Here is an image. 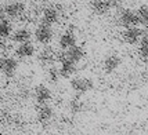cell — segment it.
I'll list each match as a JSON object with an SVG mask.
<instances>
[{
  "mask_svg": "<svg viewBox=\"0 0 148 135\" xmlns=\"http://www.w3.org/2000/svg\"><path fill=\"white\" fill-rule=\"evenodd\" d=\"M61 66H60V69H58V72H60V76L61 77H65V79H68V77L73 76L75 73H76V64L75 62H72L71 59H68V58H65L64 55H62V58H61Z\"/></svg>",
  "mask_w": 148,
  "mask_h": 135,
  "instance_id": "cell-6",
  "label": "cell"
},
{
  "mask_svg": "<svg viewBox=\"0 0 148 135\" xmlns=\"http://www.w3.org/2000/svg\"><path fill=\"white\" fill-rule=\"evenodd\" d=\"M53 116H54V110L50 105H47V103H43V105H40V108L38 110V120L40 123H47L53 119Z\"/></svg>",
  "mask_w": 148,
  "mask_h": 135,
  "instance_id": "cell-15",
  "label": "cell"
},
{
  "mask_svg": "<svg viewBox=\"0 0 148 135\" xmlns=\"http://www.w3.org/2000/svg\"><path fill=\"white\" fill-rule=\"evenodd\" d=\"M140 45H138V54L140 57L144 58V59H148V36H144L140 39Z\"/></svg>",
  "mask_w": 148,
  "mask_h": 135,
  "instance_id": "cell-20",
  "label": "cell"
},
{
  "mask_svg": "<svg viewBox=\"0 0 148 135\" xmlns=\"http://www.w3.org/2000/svg\"><path fill=\"white\" fill-rule=\"evenodd\" d=\"M11 33H13V24L7 18L0 19V37H8L11 36Z\"/></svg>",
  "mask_w": 148,
  "mask_h": 135,
  "instance_id": "cell-18",
  "label": "cell"
},
{
  "mask_svg": "<svg viewBox=\"0 0 148 135\" xmlns=\"http://www.w3.org/2000/svg\"><path fill=\"white\" fill-rule=\"evenodd\" d=\"M1 62H3V58L0 57V68H1Z\"/></svg>",
  "mask_w": 148,
  "mask_h": 135,
  "instance_id": "cell-24",
  "label": "cell"
},
{
  "mask_svg": "<svg viewBox=\"0 0 148 135\" xmlns=\"http://www.w3.org/2000/svg\"><path fill=\"white\" fill-rule=\"evenodd\" d=\"M136 13H137L138 24L143 26H148V6H141Z\"/></svg>",
  "mask_w": 148,
  "mask_h": 135,
  "instance_id": "cell-19",
  "label": "cell"
},
{
  "mask_svg": "<svg viewBox=\"0 0 148 135\" xmlns=\"http://www.w3.org/2000/svg\"><path fill=\"white\" fill-rule=\"evenodd\" d=\"M3 48H4V41H3V39L0 37V51H1Z\"/></svg>",
  "mask_w": 148,
  "mask_h": 135,
  "instance_id": "cell-23",
  "label": "cell"
},
{
  "mask_svg": "<svg viewBox=\"0 0 148 135\" xmlns=\"http://www.w3.org/2000/svg\"><path fill=\"white\" fill-rule=\"evenodd\" d=\"M60 72L56 66H50V69H49V79H50V81L53 83H57L58 79H60Z\"/></svg>",
  "mask_w": 148,
  "mask_h": 135,
  "instance_id": "cell-21",
  "label": "cell"
},
{
  "mask_svg": "<svg viewBox=\"0 0 148 135\" xmlns=\"http://www.w3.org/2000/svg\"><path fill=\"white\" fill-rule=\"evenodd\" d=\"M93 87H94V81L89 77L76 76L71 80V88L77 94H86L93 90Z\"/></svg>",
  "mask_w": 148,
  "mask_h": 135,
  "instance_id": "cell-1",
  "label": "cell"
},
{
  "mask_svg": "<svg viewBox=\"0 0 148 135\" xmlns=\"http://www.w3.org/2000/svg\"><path fill=\"white\" fill-rule=\"evenodd\" d=\"M143 31L140 28H137V25L134 26H127L126 31L123 32V40L127 44H137L140 41V39L143 37Z\"/></svg>",
  "mask_w": 148,
  "mask_h": 135,
  "instance_id": "cell-5",
  "label": "cell"
},
{
  "mask_svg": "<svg viewBox=\"0 0 148 135\" xmlns=\"http://www.w3.org/2000/svg\"><path fill=\"white\" fill-rule=\"evenodd\" d=\"M31 37H32V33L26 28H19L15 32L11 33V40L14 43H18V44L19 43H24V41H29Z\"/></svg>",
  "mask_w": 148,
  "mask_h": 135,
  "instance_id": "cell-14",
  "label": "cell"
},
{
  "mask_svg": "<svg viewBox=\"0 0 148 135\" xmlns=\"http://www.w3.org/2000/svg\"><path fill=\"white\" fill-rule=\"evenodd\" d=\"M26 6L25 3L19 1V0H13V1H8L6 6L3 7V11L6 14L7 18H19L25 14Z\"/></svg>",
  "mask_w": 148,
  "mask_h": 135,
  "instance_id": "cell-2",
  "label": "cell"
},
{
  "mask_svg": "<svg viewBox=\"0 0 148 135\" xmlns=\"http://www.w3.org/2000/svg\"><path fill=\"white\" fill-rule=\"evenodd\" d=\"M58 21H60V11L56 7H47L42 14V24L53 26L56 25Z\"/></svg>",
  "mask_w": 148,
  "mask_h": 135,
  "instance_id": "cell-8",
  "label": "cell"
},
{
  "mask_svg": "<svg viewBox=\"0 0 148 135\" xmlns=\"http://www.w3.org/2000/svg\"><path fill=\"white\" fill-rule=\"evenodd\" d=\"M119 19H121V24H122L125 28H127V26L138 25L137 13H136L134 10H130V8L123 10L122 13H121V15H119Z\"/></svg>",
  "mask_w": 148,
  "mask_h": 135,
  "instance_id": "cell-9",
  "label": "cell"
},
{
  "mask_svg": "<svg viewBox=\"0 0 148 135\" xmlns=\"http://www.w3.org/2000/svg\"><path fill=\"white\" fill-rule=\"evenodd\" d=\"M18 69V61L13 57H7L3 58V62H1V68L0 71L3 72V75L7 77H13L15 75V72Z\"/></svg>",
  "mask_w": 148,
  "mask_h": 135,
  "instance_id": "cell-7",
  "label": "cell"
},
{
  "mask_svg": "<svg viewBox=\"0 0 148 135\" xmlns=\"http://www.w3.org/2000/svg\"><path fill=\"white\" fill-rule=\"evenodd\" d=\"M35 51H36V48L29 40V41L19 43V45L15 48V55L18 58H31L35 54Z\"/></svg>",
  "mask_w": 148,
  "mask_h": 135,
  "instance_id": "cell-12",
  "label": "cell"
},
{
  "mask_svg": "<svg viewBox=\"0 0 148 135\" xmlns=\"http://www.w3.org/2000/svg\"><path fill=\"white\" fill-rule=\"evenodd\" d=\"M39 61L43 65H51L56 61V54L51 51V48H45L39 52Z\"/></svg>",
  "mask_w": 148,
  "mask_h": 135,
  "instance_id": "cell-17",
  "label": "cell"
},
{
  "mask_svg": "<svg viewBox=\"0 0 148 135\" xmlns=\"http://www.w3.org/2000/svg\"><path fill=\"white\" fill-rule=\"evenodd\" d=\"M64 57L68 58V59H71L72 62H75V64H79L84 58V50L80 45L75 44V45H72V47H69V48H66Z\"/></svg>",
  "mask_w": 148,
  "mask_h": 135,
  "instance_id": "cell-11",
  "label": "cell"
},
{
  "mask_svg": "<svg viewBox=\"0 0 148 135\" xmlns=\"http://www.w3.org/2000/svg\"><path fill=\"white\" fill-rule=\"evenodd\" d=\"M91 8L96 14H105L110 11L111 1L110 0H94L91 3Z\"/></svg>",
  "mask_w": 148,
  "mask_h": 135,
  "instance_id": "cell-16",
  "label": "cell"
},
{
  "mask_svg": "<svg viewBox=\"0 0 148 135\" xmlns=\"http://www.w3.org/2000/svg\"><path fill=\"white\" fill-rule=\"evenodd\" d=\"M33 95H35V99L39 105H43V103H49L53 98V92L51 90L45 85V84H39L36 85V88L33 91Z\"/></svg>",
  "mask_w": 148,
  "mask_h": 135,
  "instance_id": "cell-4",
  "label": "cell"
},
{
  "mask_svg": "<svg viewBox=\"0 0 148 135\" xmlns=\"http://www.w3.org/2000/svg\"><path fill=\"white\" fill-rule=\"evenodd\" d=\"M76 44V35L71 31H68V32H64L60 39H58V45H60V48H62V50H66V48H69L72 45Z\"/></svg>",
  "mask_w": 148,
  "mask_h": 135,
  "instance_id": "cell-13",
  "label": "cell"
},
{
  "mask_svg": "<svg viewBox=\"0 0 148 135\" xmlns=\"http://www.w3.org/2000/svg\"><path fill=\"white\" fill-rule=\"evenodd\" d=\"M69 109H71L73 113H79L80 110L83 109V103L80 102L79 99H72L71 103H69Z\"/></svg>",
  "mask_w": 148,
  "mask_h": 135,
  "instance_id": "cell-22",
  "label": "cell"
},
{
  "mask_svg": "<svg viewBox=\"0 0 148 135\" xmlns=\"http://www.w3.org/2000/svg\"><path fill=\"white\" fill-rule=\"evenodd\" d=\"M121 65H122V58L119 57V55H116V54H111L108 57H105V59H104V62H103V68L107 73H112Z\"/></svg>",
  "mask_w": 148,
  "mask_h": 135,
  "instance_id": "cell-10",
  "label": "cell"
},
{
  "mask_svg": "<svg viewBox=\"0 0 148 135\" xmlns=\"http://www.w3.org/2000/svg\"><path fill=\"white\" fill-rule=\"evenodd\" d=\"M33 36L36 39V41L40 43V44H49V43H51L53 37H54V32H53V28L50 25L40 24V25L35 29Z\"/></svg>",
  "mask_w": 148,
  "mask_h": 135,
  "instance_id": "cell-3",
  "label": "cell"
}]
</instances>
